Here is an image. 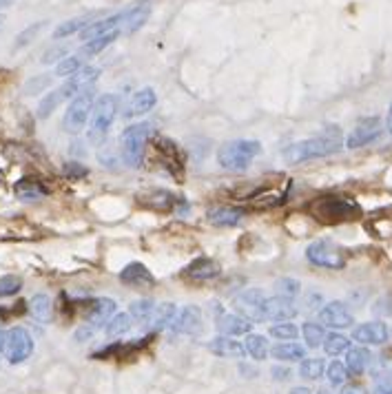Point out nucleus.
Listing matches in <instances>:
<instances>
[{"label": "nucleus", "instance_id": "f257e3e1", "mask_svg": "<svg viewBox=\"0 0 392 394\" xmlns=\"http://www.w3.org/2000/svg\"><path fill=\"white\" fill-rule=\"evenodd\" d=\"M344 142H342V131L337 126H328V129L311 140H302V142H295L284 149V160L290 164H299L306 160H315V158H326L332 156V153L342 151Z\"/></svg>", "mask_w": 392, "mask_h": 394}, {"label": "nucleus", "instance_id": "f03ea898", "mask_svg": "<svg viewBox=\"0 0 392 394\" xmlns=\"http://www.w3.org/2000/svg\"><path fill=\"white\" fill-rule=\"evenodd\" d=\"M308 213H311L321 224H344L355 222L361 217V206L342 195H321L308 204Z\"/></svg>", "mask_w": 392, "mask_h": 394}, {"label": "nucleus", "instance_id": "7ed1b4c3", "mask_svg": "<svg viewBox=\"0 0 392 394\" xmlns=\"http://www.w3.org/2000/svg\"><path fill=\"white\" fill-rule=\"evenodd\" d=\"M259 153H262V144L257 140H231V142H227L219 149L217 162L224 171L242 173Z\"/></svg>", "mask_w": 392, "mask_h": 394}, {"label": "nucleus", "instance_id": "20e7f679", "mask_svg": "<svg viewBox=\"0 0 392 394\" xmlns=\"http://www.w3.org/2000/svg\"><path fill=\"white\" fill-rule=\"evenodd\" d=\"M120 111V100L114 93H102L93 102L91 116H89V140L91 142H100L114 126V120Z\"/></svg>", "mask_w": 392, "mask_h": 394}, {"label": "nucleus", "instance_id": "39448f33", "mask_svg": "<svg viewBox=\"0 0 392 394\" xmlns=\"http://www.w3.org/2000/svg\"><path fill=\"white\" fill-rule=\"evenodd\" d=\"M151 137V124L149 122H140L131 124L127 131L120 137V151H122V160L133 168H140L144 164L147 158V142Z\"/></svg>", "mask_w": 392, "mask_h": 394}, {"label": "nucleus", "instance_id": "423d86ee", "mask_svg": "<svg viewBox=\"0 0 392 394\" xmlns=\"http://www.w3.org/2000/svg\"><path fill=\"white\" fill-rule=\"evenodd\" d=\"M306 259L317 269L339 271L346 266V250L330 239H317L306 248Z\"/></svg>", "mask_w": 392, "mask_h": 394}, {"label": "nucleus", "instance_id": "0eeeda50", "mask_svg": "<svg viewBox=\"0 0 392 394\" xmlns=\"http://www.w3.org/2000/svg\"><path fill=\"white\" fill-rule=\"evenodd\" d=\"M93 102H95V95L89 89L78 93L74 100H72V104H69L67 114H65V120H62L65 131L80 133L82 129H85V124L89 122V116H91Z\"/></svg>", "mask_w": 392, "mask_h": 394}, {"label": "nucleus", "instance_id": "6e6552de", "mask_svg": "<svg viewBox=\"0 0 392 394\" xmlns=\"http://www.w3.org/2000/svg\"><path fill=\"white\" fill-rule=\"evenodd\" d=\"M153 153H156V160L164 166L166 173L175 179H182V175H184V153L173 140L158 137L153 142Z\"/></svg>", "mask_w": 392, "mask_h": 394}, {"label": "nucleus", "instance_id": "1a4fd4ad", "mask_svg": "<svg viewBox=\"0 0 392 394\" xmlns=\"http://www.w3.org/2000/svg\"><path fill=\"white\" fill-rule=\"evenodd\" d=\"M34 353V339L25 328H11L5 339V357L11 365L25 363Z\"/></svg>", "mask_w": 392, "mask_h": 394}, {"label": "nucleus", "instance_id": "9d476101", "mask_svg": "<svg viewBox=\"0 0 392 394\" xmlns=\"http://www.w3.org/2000/svg\"><path fill=\"white\" fill-rule=\"evenodd\" d=\"M264 299H266V294L259 288H248L242 294H237L235 311L246 321H264V313H262Z\"/></svg>", "mask_w": 392, "mask_h": 394}, {"label": "nucleus", "instance_id": "9b49d317", "mask_svg": "<svg viewBox=\"0 0 392 394\" xmlns=\"http://www.w3.org/2000/svg\"><path fill=\"white\" fill-rule=\"evenodd\" d=\"M381 135V120L379 118H363L357 122V126L353 129V133L348 135L346 147L348 149H361L370 142H374L377 137Z\"/></svg>", "mask_w": 392, "mask_h": 394}, {"label": "nucleus", "instance_id": "f8f14e48", "mask_svg": "<svg viewBox=\"0 0 392 394\" xmlns=\"http://www.w3.org/2000/svg\"><path fill=\"white\" fill-rule=\"evenodd\" d=\"M171 328L180 334H189V337H198L204 330V321H202V311L198 306H184L182 311L175 313Z\"/></svg>", "mask_w": 392, "mask_h": 394}, {"label": "nucleus", "instance_id": "ddd939ff", "mask_svg": "<svg viewBox=\"0 0 392 394\" xmlns=\"http://www.w3.org/2000/svg\"><path fill=\"white\" fill-rule=\"evenodd\" d=\"M319 323H321V326L339 330V328H350V326H353L355 317L346 308V304L330 301V304H324V308L319 311Z\"/></svg>", "mask_w": 392, "mask_h": 394}, {"label": "nucleus", "instance_id": "4468645a", "mask_svg": "<svg viewBox=\"0 0 392 394\" xmlns=\"http://www.w3.org/2000/svg\"><path fill=\"white\" fill-rule=\"evenodd\" d=\"M262 313H264V319L269 321H290L292 317L297 315V306L292 304V299H286V297H266L264 299V306H262Z\"/></svg>", "mask_w": 392, "mask_h": 394}, {"label": "nucleus", "instance_id": "2eb2a0df", "mask_svg": "<svg viewBox=\"0 0 392 394\" xmlns=\"http://www.w3.org/2000/svg\"><path fill=\"white\" fill-rule=\"evenodd\" d=\"M388 337H390V330L381 321L361 323V326L353 330V339L361 346H381L388 341Z\"/></svg>", "mask_w": 392, "mask_h": 394}, {"label": "nucleus", "instance_id": "dca6fc26", "mask_svg": "<svg viewBox=\"0 0 392 394\" xmlns=\"http://www.w3.org/2000/svg\"><path fill=\"white\" fill-rule=\"evenodd\" d=\"M118 311V304L114 299H109V297H97L91 301V308H89V315H87V326L93 328L95 332L97 330H102L109 319L116 315Z\"/></svg>", "mask_w": 392, "mask_h": 394}, {"label": "nucleus", "instance_id": "f3484780", "mask_svg": "<svg viewBox=\"0 0 392 394\" xmlns=\"http://www.w3.org/2000/svg\"><path fill=\"white\" fill-rule=\"evenodd\" d=\"M100 78V69L97 67H82L80 72H76L74 76H69V80L62 84V89L67 91L69 97H76L78 93H82L85 89H91V84Z\"/></svg>", "mask_w": 392, "mask_h": 394}, {"label": "nucleus", "instance_id": "a211bd4d", "mask_svg": "<svg viewBox=\"0 0 392 394\" xmlns=\"http://www.w3.org/2000/svg\"><path fill=\"white\" fill-rule=\"evenodd\" d=\"M158 102V95L156 91H153L151 87H144L140 89L131 95V100L127 104V109H124V118H137V116H144L149 114V111L156 107Z\"/></svg>", "mask_w": 392, "mask_h": 394}, {"label": "nucleus", "instance_id": "6ab92c4d", "mask_svg": "<svg viewBox=\"0 0 392 394\" xmlns=\"http://www.w3.org/2000/svg\"><path fill=\"white\" fill-rule=\"evenodd\" d=\"M222 269H219V264L211 257H198V259H193L189 266H187V271L184 275L193 281H211L215 277H219Z\"/></svg>", "mask_w": 392, "mask_h": 394}, {"label": "nucleus", "instance_id": "aec40b11", "mask_svg": "<svg viewBox=\"0 0 392 394\" xmlns=\"http://www.w3.org/2000/svg\"><path fill=\"white\" fill-rule=\"evenodd\" d=\"M208 348H211L213 355L227 357V359H242L246 355L244 344L237 341L235 337H227V334H217L215 339H211Z\"/></svg>", "mask_w": 392, "mask_h": 394}, {"label": "nucleus", "instance_id": "412c9836", "mask_svg": "<svg viewBox=\"0 0 392 394\" xmlns=\"http://www.w3.org/2000/svg\"><path fill=\"white\" fill-rule=\"evenodd\" d=\"M120 281L127 286H153L156 284V277L149 273V269L140 261H131L122 269Z\"/></svg>", "mask_w": 392, "mask_h": 394}, {"label": "nucleus", "instance_id": "4be33fe9", "mask_svg": "<svg viewBox=\"0 0 392 394\" xmlns=\"http://www.w3.org/2000/svg\"><path fill=\"white\" fill-rule=\"evenodd\" d=\"M217 330H219V334L235 337L237 339L240 334H246L250 330V321H246L237 313H222L217 317Z\"/></svg>", "mask_w": 392, "mask_h": 394}, {"label": "nucleus", "instance_id": "5701e85b", "mask_svg": "<svg viewBox=\"0 0 392 394\" xmlns=\"http://www.w3.org/2000/svg\"><path fill=\"white\" fill-rule=\"evenodd\" d=\"M242 219H244V210L242 208L219 206V208L208 210V222H211L213 226H219V229L237 226V224H242Z\"/></svg>", "mask_w": 392, "mask_h": 394}, {"label": "nucleus", "instance_id": "b1692460", "mask_svg": "<svg viewBox=\"0 0 392 394\" xmlns=\"http://www.w3.org/2000/svg\"><path fill=\"white\" fill-rule=\"evenodd\" d=\"M372 361V355H370V350L368 348H348L346 350V370L348 374H361V372H366V368L370 365Z\"/></svg>", "mask_w": 392, "mask_h": 394}, {"label": "nucleus", "instance_id": "393cba45", "mask_svg": "<svg viewBox=\"0 0 392 394\" xmlns=\"http://www.w3.org/2000/svg\"><path fill=\"white\" fill-rule=\"evenodd\" d=\"M269 355L282 363H292V361H302L306 359V350L304 346L295 344V341H286V344H277L269 350Z\"/></svg>", "mask_w": 392, "mask_h": 394}, {"label": "nucleus", "instance_id": "a878e982", "mask_svg": "<svg viewBox=\"0 0 392 394\" xmlns=\"http://www.w3.org/2000/svg\"><path fill=\"white\" fill-rule=\"evenodd\" d=\"M13 193H16V197L22 202H36V200H43L47 195V189L36 179H20L16 189H13Z\"/></svg>", "mask_w": 392, "mask_h": 394}, {"label": "nucleus", "instance_id": "bb28decb", "mask_svg": "<svg viewBox=\"0 0 392 394\" xmlns=\"http://www.w3.org/2000/svg\"><path fill=\"white\" fill-rule=\"evenodd\" d=\"M244 350H246V355L250 359H255V361H264L266 357H269V341H266V337L264 334H248L246 337V341H244Z\"/></svg>", "mask_w": 392, "mask_h": 394}, {"label": "nucleus", "instance_id": "cd10ccee", "mask_svg": "<svg viewBox=\"0 0 392 394\" xmlns=\"http://www.w3.org/2000/svg\"><path fill=\"white\" fill-rule=\"evenodd\" d=\"M142 204H147L149 208H156V210H171L175 204V197L164 191V189H156V191H149L142 197Z\"/></svg>", "mask_w": 392, "mask_h": 394}, {"label": "nucleus", "instance_id": "c85d7f7f", "mask_svg": "<svg viewBox=\"0 0 392 394\" xmlns=\"http://www.w3.org/2000/svg\"><path fill=\"white\" fill-rule=\"evenodd\" d=\"M177 313V308L173 304H162V306H156V311H153L149 323L153 330H162V328H169L173 323V317Z\"/></svg>", "mask_w": 392, "mask_h": 394}, {"label": "nucleus", "instance_id": "c756f323", "mask_svg": "<svg viewBox=\"0 0 392 394\" xmlns=\"http://www.w3.org/2000/svg\"><path fill=\"white\" fill-rule=\"evenodd\" d=\"M118 36H120V29H114V32H107L102 36H95V38L87 40L85 47H82V51H80V55H95V53H100L104 47L111 45V42L118 40Z\"/></svg>", "mask_w": 392, "mask_h": 394}, {"label": "nucleus", "instance_id": "7c9ffc66", "mask_svg": "<svg viewBox=\"0 0 392 394\" xmlns=\"http://www.w3.org/2000/svg\"><path fill=\"white\" fill-rule=\"evenodd\" d=\"M67 91L60 87V89H55V91H51V93H47L45 97H43V102H40V107H38V116L40 118H49L55 109H58L65 100H67Z\"/></svg>", "mask_w": 392, "mask_h": 394}, {"label": "nucleus", "instance_id": "2f4dec72", "mask_svg": "<svg viewBox=\"0 0 392 394\" xmlns=\"http://www.w3.org/2000/svg\"><path fill=\"white\" fill-rule=\"evenodd\" d=\"M133 326V319L129 313H118L109 319V323L104 326L107 337H120V334H127Z\"/></svg>", "mask_w": 392, "mask_h": 394}, {"label": "nucleus", "instance_id": "473e14b6", "mask_svg": "<svg viewBox=\"0 0 392 394\" xmlns=\"http://www.w3.org/2000/svg\"><path fill=\"white\" fill-rule=\"evenodd\" d=\"M29 313L38 321H49L51 319V299L49 294H34L29 301Z\"/></svg>", "mask_w": 392, "mask_h": 394}, {"label": "nucleus", "instance_id": "72a5a7b5", "mask_svg": "<svg viewBox=\"0 0 392 394\" xmlns=\"http://www.w3.org/2000/svg\"><path fill=\"white\" fill-rule=\"evenodd\" d=\"M324 350H326V355H330V357H337V355H342V353H346V350L350 348V339L346 334H342V332H330V334H326L324 337Z\"/></svg>", "mask_w": 392, "mask_h": 394}, {"label": "nucleus", "instance_id": "f704fd0d", "mask_svg": "<svg viewBox=\"0 0 392 394\" xmlns=\"http://www.w3.org/2000/svg\"><path fill=\"white\" fill-rule=\"evenodd\" d=\"M153 311H156V301L153 299H137L129 306V315L137 323H147L151 319Z\"/></svg>", "mask_w": 392, "mask_h": 394}, {"label": "nucleus", "instance_id": "c9c22d12", "mask_svg": "<svg viewBox=\"0 0 392 394\" xmlns=\"http://www.w3.org/2000/svg\"><path fill=\"white\" fill-rule=\"evenodd\" d=\"M302 334H304V341H306L308 348L321 346L324 344V337H326L324 326H321V323H315V321H306L304 328H302Z\"/></svg>", "mask_w": 392, "mask_h": 394}, {"label": "nucleus", "instance_id": "e433bc0d", "mask_svg": "<svg viewBox=\"0 0 392 394\" xmlns=\"http://www.w3.org/2000/svg\"><path fill=\"white\" fill-rule=\"evenodd\" d=\"M91 16H82V18H74V20H67L62 22L58 29L53 32V38H67V36H72V34H78V32H85L87 27L91 25L89 22Z\"/></svg>", "mask_w": 392, "mask_h": 394}, {"label": "nucleus", "instance_id": "4c0bfd02", "mask_svg": "<svg viewBox=\"0 0 392 394\" xmlns=\"http://www.w3.org/2000/svg\"><path fill=\"white\" fill-rule=\"evenodd\" d=\"M324 374V359H302L299 365V376L306 381H317Z\"/></svg>", "mask_w": 392, "mask_h": 394}, {"label": "nucleus", "instance_id": "58836bf2", "mask_svg": "<svg viewBox=\"0 0 392 394\" xmlns=\"http://www.w3.org/2000/svg\"><path fill=\"white\" fill-rule=\"evenodd\" d=\"M85 67L82 64V55H67V58H62L58 62V67H55V76H60V78H69V76H74L76 72H80V69Z\"/></svg>", "mask_w": 392, "mask_h": 394}, {"label": "nucleus", "instance_id": "ea45409f", "mask_svg": "<svg viewBox=\"0 0 392 394\" xmlns=\"http://www.w3.org/2000/svg\"><path fill=\"white\" fill-rule=\"evenodd\" d=\"M271 334L275 339H282V341H295L299 334V328L290 321H279L275 326H271Z\"/></svg>", "mask_w": 392, "mask_h": 394}, {"label": "nucleus", "instance_id": "a19ab883", "mask_svg": "<svg viewBox=\"0 0 392 394\" xmlns=\"http://www.w3.org/2000/svg\"><path fill=\"white\" fill-rule=\"evenodd\" d=\"M326 376H328V383L334 386V388H339L348 381V370H346V365L342 361H332L328 365V370H326Z\"/></svg>", "mask_w": 392, "mask_h": 394}, {"label": "nucleus", "instance_id": "79ce46f5", "mask_svg": "<svg viewBox=\"0 0 392 394\" xmlns=\"http://www.w3.org/2000/svg\"><path fill=\"white\" fill-rule=\"evenodd\" d=\"M277 292L279 297H286V299H295L297 294L302 292V284L297 279H290V277H284L277 281Z\"/></svg>", "mask_w": 392, "mask_h": 394}, {"label": "nucleus", "instance_id": "37998d69", "mask_svg": "<svg viewBox=\"0 0 392 394\" xmlns=\"http://www.w3.org/2000/svg\"><path fill=\"white\" fill-rule=\"evenodd\" d=\"M22 288V279L16 275H3L0 277V297H11Z\"/></svg>", "mask_w": 392, "mask_h": 394}, {"label": "nucleus", "instance_id": "c03bdc74", "mask_svg": "<svg viewBox=\"0 0 392 394\" xmlns=\"http://www.w3.org/2000/svg\"><path fill=\"white\" fill-rule=\"evenodd\" d=\"M147 18H149V9H144V7H137L131 13H124V20H127L129 32H137L140 27L147 22Z\"/></svg>", "mask_w": 392, "mask_h": 394}, {"label": "nucleus", "instance_id": "a18cd8bd", "mask_svg": "<svg viewBox=\"0 0 392 394\" xmlns=\"http://www.w3.org/2000/svg\"><path fill=\"white\" fill-rule=\"evenodd\" d=\"M43 27H45V22H36V25H32V27H27V29L16 38V47L20 49V47H25V45H29L32 38H34L40 29H43Z\"/></svg>", "mask_w": 392, "mask_h": 394}, {"label": "nucleus", "instance_id": "49530a36", "mask_svg": "<svg viewBox=\"0 0 392 394\" xmlns=\"http://www.w3.org/2000/svg\"><path fill=\"white\" fill-rule=\"evenodd\" d=\"M65 173L72 177V179H82V177H87L89 175V171L82 164H76V162H69L67 166H65Z\"/></svg>", "mask_w": 392, "mask_h": 394}, {"label": "nucleus", "instance_id": "de8ad7c7", "mask_svg": "<svg viewBox=\"0 0 392 394\" xmlns=\"http://www.w3.org/2000/svg\"><path fill=\"white\" fill-rule=\"evenodd\" d=\"M62 58H67V47H53V49H49V51L45 53L43 62H45V64H51V62L62 60Z\"/></svg>", "mask_w": 392, "mask_h": 394}, {"label": "nucleus", "instance_id": "09e8293b", "mask_svg": "<svg viewBox=\"0 0 392 394\" xmlns=\"http://www.w3.org/2000/svg\"><path fill=\"white\" fill-rule=\"evenodd\" d=\"M93 334H95V330H93V328H89L87 323H85V326H82V328H78V330H76L74 339H76L78 344H85L87 339H91Z\"/></svg>", "mask_w": 392, "mask_h": 394}, {"label": "nucleus", "instance_id": "8fccbe9b", "mask_svg": "<svg viewBox=\"0 0 392 394\" xmlns=\"http://www.w3.org/2000/svg\"><path fill=\"white\" fill-rule=\"evenodd\" d=\"M47 84H49V78H38V80H32L29 84H27V93L34 95V93H38L40 89H45Z\"/></svg>", "mask_w": 392, "mask_h": 394}, {"label": "nucleus", "instance_id": "3c124183", "mask_svg": "<svg viewBox=\"0 0 392 394\" xmlns=\"http://www.w3.org/2000/svg\"><path fill=\"white\" fill-rule=\"evenodd\" d=\"M271 374H273L275 381H288V379H290V370L282 368V365H275V368L271 370Z\"/></svg>", "mask_w": 392, "mask_h": 394}, {"label": "nucleus", "instance_id": "603ef678", "mask_svg": "<svg viewBox=\"0 0 392 394\" xmlns=\"http://www.w3.org/2000/svg\"><path fill=\"white\" fill-rule=\"evenodd\" d=\"M374 376H377V381H386V383L392 386V365H384V368L377 372Z\"/></svg>", "mask_w": 392, "mask_h": 394}, {"label": "nucleus", "instance_id": "864d4df0", "mask_svg": "<svg viewBox=\"0 0 392 394\" xmlns=\"http://www.w3.org/2000/svg\"><path fill=\"white\" fill-rule=\"evenodd\" d=\"M374 394H392V386L386 381H377L374 386Z\"/></svg>", "mask_w": 392, "mask_h": 394}, {"label": "nucleus", "instance_id": "5fc2aeb1", "mask_svg": "<svg viewBox=\"0 0 392 394\" xmlns=\"http://www.w3.org/2000/svg\"><path fill=\"white\" fill-rule=\"evenodd\" d=\"M339 394H363V390H361V388H357V386H348V388H344Z\"/></svg>", "mask_w": 392, "mask_h": 394}, {"label": "nucleus", "instance_id": "6e6d98bb", "mask_svg": "<svg viewBox=\"0 0 392 394\" xmlns=\"http://www.w3.org/2000/svg\"><path fill=\"white\" fill-rule=\"evenodd\" d=\"M5 339H7V332L0 328V357L5 355Z\"/></svg>", "mask_w": 392, "mask_h": 394}, {"label": "nucleus", "instance_id": "4d7b16f0", "mask_svg": "<svg viewBox=\"0 0 392 394\" xmlns=\"http://www.w3.org/2000/svg\"><path fill=\"white\" fill-rule=\"evenodd\" d=\"M290 394H311V390H308V388H292Z\"/></svg>", "mask_w": 392, "mask_h": 394}, {"label": "nucleus", "instance_id": "13d9d810", "mask_svg": "<svg viewBox=\"0 0 392 394\" xmlns=\"http://www.w3.org/2000/svg\"><path fill=\"white\" fill-rule=\"evenodd\" d=\"M388 131L392 133V107H390V111H388Z\"/></svg>", "mask_w": 392, "mask_h": 394}, {"label": "nucleus", "instance_id": "bf43d9fd", "mask_svg": "<svg viewBox=\"0 0 392 394\" xmlns=\"http://www.w3.org/2000/svg\"><path fill=\"white\" fill-rule=\"evenodd\" d=\"M317 394H330V392H328V390H319Z\"/></svg>", "mask_w": 392, "mask_h": 394}, {"label": "nucleus", "instance_id": "052dcab7", "mask_svg": "<svg viewBox=\"0 0 392 394\" xmlns=\"http://www.w3.org/2000/svg\"><path fill=\"white\" fill-rule=\"evenodd\" d=\"M9 3V0H0V7H3V5H7Z\"/></svg>", "mask_w": 392, "mask_h": 394}, {"label": "nucleus", "instance_id": "680f3d73", "mask_svg": "<svg viewBox=\"0 0 392 394\" xmlns=\"http://www.w3.org/2000/svg\"><path fill=\"white\" fill-rule=\"evenodd\" d=\"M0 27H3V16H0Z\"/></svg>", "mask_w": 392, "mask_h": 394}]
</instances>
